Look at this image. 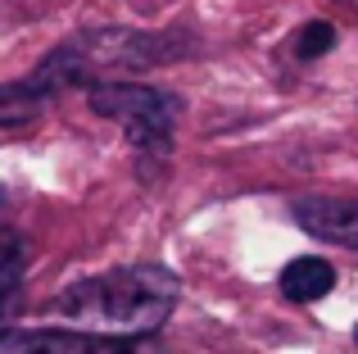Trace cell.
<instances>
[{"label": "cell", "instance_id": "obj_2", "mask_svg": "<svg viewBox=\"0 0 358 354\" xmlns=\"http://www.w3.org/2000/svg\"><path fill=\"white\" fill-rule=\"evenodd\" d=\"M182 50L168 36H145V32H127V27H109V32H82L73 41H64L55 55H45L41 69H32V82L45 96H59L69 87H96L109 82L114 73H136L150 64H164Z\"/></svg>", "mask_w": 358, "mask_h": 354}, {"label": "cell", "instance_id": "obj_8", "mask_svg": "<svg viewBox=\"0 0 358 354\" xmlns=\"http://www.w3.org/2000/svg\"><path fill=\"white\" fill-rule=\"evenodd\" d=\"M23 268H27V241L18 232H0V304L18 291Z\"/></svg>", "mask_w": 358, "mask_h": 354}, {"label": "cell", "instance_id": "obj_11", "mask_svg": "<svg viewBox=\"0 0 358 354\" xmlns=\"http://www.w3.org/2000/svg\"><path fill=\"white\" fill-rule=\"evenodd\" d=\"M0 195H5V191H0Z\"/></svg>", "mask_w": 358, "mask_h": 354}, {"label": "cell", "instance_id": "obj_10", "mask_svg": "<svg viewBox=\"0 0 358 354\" xmlns=\"http://www.w3.org/2000/svg\"><path fill=\"white\" fill-rule=\"evenodd\" d=\"M354 341H358V327H354Z\"/></svg>", "mask_w": 358, "mask_h": 354}, {"label": "cell", "instance_id": "obj_5", "mask_svg": "<svg viewBox=\"0 0 358 354\" xmlns=\"http://www.w3.org/2000/svg\"><path fill=\"white\" fill-rule=\"evenodd\" d=\"M295 222L327 246L358 250V200H299Z\"/></svg>", "mask_w": 358, "mask_h": 354}, {"label": "cell", "instance_id": "obj_7", "mask_svg": "<svg viewBox=\"0 0 358 354\" xmlns=\"http://www.w3.org/2000/svg\"><path fill=\"white\" fill-rule=\"evenodd\" d=\"M45 91L32 82V73L27 78H18V82H5L0 87V127H23V123H32L36 114L45 109Z\"/></svg>", "mask_w": 358, "mask_h": 354}, {"label": "cell", "instance_id": "obj_1", "mask_svg": "<svg viewBox=\"0 0 358 354\" xmlns=\"http://www.w3.org/2000/svg\"><path fill=\"white\" fill-rule=\"evenodd\" d=\"M177 300H182V282L159 264H141L73 282L69 291L55 295L50 313L73 332L136 341L164 327Z\"/></svg>", "mask_w": 358, "mask_h": 354}, {"label": "cell", "instance_id": "obj_9", "mask_svg": "<svg viewBox=\"0 0 358 354\" xmlns=\"http://www.w3.org/2000/svg\"><path fill=\"white\" fill-rule=\"evenodd\" d=\"M331 45H336V27L322 23V18H317V23H304V32L295 36V55L299 59H317V55H327Z\"/></svg>", "mask_w": 358, "mask_h": 354}, {"label": "cell", "instance_id": "obj_6", "mask_svg": "<svg viewBox=\"0 0 358 354\" xmlns=\"http://www.w3.org/2000/svg\"><path fill=\"white\" fill-rule=\"evenodd\" d=\"M331 286H336V268L317 255H299L281 268V295L295 300V304L322 300V295H331Z\"/></svg>", "mask_w": 358, "mask_h": 354}, {"label": "cell", "instance_id": "obj_4", "mask_svg": "<svg viewBox=\"0 0 358 354\" xmlns=\"http://www.w3.org/2000/svg\"><path fill=\"white\" fill-rule=\"evenodd\" d=\"M0 354H141L127 337L91 332H0Z\"/></svg>", "mask_w": 358, "mask_h": 354}, {"label": "cell", "instance_id": "obj_3", "mask_svg": "<svg viewBox=\"0 0 358 354\" xmlns=\"http://www.w3.org/2000/svg\"><path fill=\"white\" fill-rule=\"evenodd\" d=\"M87 96H91V109H96L100 118L122 123L131 150H141V155H168L173 132H177V118H182V100H177L173 91L109 78V82L87 87Z\"/></svg>", "mask_w": 358, "mask_h": 354}]
</instances>
